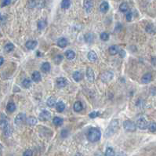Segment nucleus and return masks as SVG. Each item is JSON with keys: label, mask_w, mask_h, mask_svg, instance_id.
Instances as JSON below:
<instances>
[{"label": "nucleus", "mask_w": 156, "mask_h": 156, "mask_svg": "<svg viewBox=\"0 0 156 156\" xmlns=\"http://www.w3.org/2000/svg\"><path fill=\"white\" fill-rule=\"evenodd\" d=\"M154 60H155V59H154V57H153V65H155V62H154Z\"/></svg>", "instance_id": "nucleus-44"}, {"label": "nucleus", "mask_w": 156, "mask_h": 156, "mask_svg": "<svg viewBox=\"0 0 156 156\" xmlns=\"http://www.w3.org/2000/svg\"><path fill=\"white\" fill-rule=\"evenodd\" d=\"M26 121V116L24 113H20L18 114L16 118H15V120H14V122L17 126H21L22 124L24 123V122Z\"/></svg>", "instance_id": "nucleus-7"}, {"label": "nucleus", "mask_w": 156, "mask_h": 156, "mask_svg": "<svg viewBox=\"0 0 156 156\" xmlns=\"http://www.w3.org/2000/svg\"><path fill=\"white\" fill-rule=\"evenodd\" d=\"M11 3V0H3V3H2V6H6Z\"/></svg>", "instance_id": "nucleus-39"}, {"label": "nucleus", "mask_w": 156, "mask_h": 156, "mask_svg": "<svg viewBox=\"0 0 156 156\" xmlns=\"http://www.w3.org/2000/svg\"><path fill=\"white\" fill-rule=\"evenodd\" d=\"M86 77H87V80L90 82H93L95 79V75L93 69L91 68H88L86 69Z\"/></svg>", "instance_id": "nucleus-9"}, {"label": "nucleus", "mask_w": 156, "mask_h": 156, "mask_svg": "<svg viewBox=\"0 0 156 156\" xmlns=\"http://www.w3.org/2000/svg\"><path fill=\"white\" fill-rule=\"evenodd\" d=\"M119 10H120V11L122 12V13L127 12V11H128V10H129L128 4H127L126 3H122L121 5H120V6H119Z\"/></svg>", "instance_id": "nucleus-29"}, {"label": "nucleus", "mask_w": 156, "mask_h": 156, "mask_svg": "<svg viewBox=\"0 0 156 156\" xmlns=\"http://www.w3.org/2000/svg\"><path fill=\"white\" fill-rule=\"evenodd\" d=\"M109 10V4L108 2L106 1H103L101 3V4L100 5V10L102 13H107Z\"/></svg>", "instance_id": "nucleus-15"}, {"label": "nucleus", "mask_w": 156, "mask_h": 156, "mask_svg": "<svg viewBox=\"0 0 156 156\" xmlns=\"http://www.w3.org/2000/svg\"><path fill=\"white\" fill-rule=\"evenodd\" d=\"M146 31L147 33L149 34H154L155 30H154V27L152 24H147L146 27Z\"/></svg>", "instance_id": "nucleus-33"}, {"label": "nucleus", "mask_w": 156, "mask_h": 156, "mask_svg": "<svg viewBox=\"0 0 156 156\" xmlns=\"http://www.w3.org/2000/svg\"><path fill=\"white\" fill-rule=\"evenodd\" d=\"M72 77H73L74 80L76 82H79L82 79V75L80 72H75L73 73Z\"/></svg>", "instance_id": "nucleus-20"}, {"label": "nucleus", "mask_w": 156, "mask_h": 156, "mask_svg": "<svg viewBox=\"0 0 156 156\" xmlns=\"http://www.w3.org/2000/svg\"><path fill=\"white\" fill-rule=\"evenodd\" d=\"M46 104H47V105L49 106V108H53V107H54V106L56 105V99H55L54 97H49L48 100H47Z\"/></svg>", "instance_id": "nucleus-22"}, {"label": "nucleus", "mask_w": 156, "mask_h": 156, "mask_svg": "<svg viewBox=\"0 0 156 156\" xmlns=\"http://www.w3.org/2000/svg\"><path fill=\"white\" fill-rule=\"evenodd\" d=\"M99 115H100V113H99V112H97V111H93V112H91L90 114L89 115V116L91 118H95L98 117Z\"/></svg>", "instance_id": "nucleus-37"}, {"label": "nucleus", "mask_w": 156, "mask_h": 156, "mask_svg": "<svg viewBox=\"0 0 156 156\" xmlns=\"http://www.w3.org/2000/svg\"><path fill=\"white\" fill-rule=\"evenodd\" d=\"M16 104H14V103H13V102H10V103H9L8 104H7V106H6V109H7V111H10V112H13L14 111L16 110Z\"/></svg>", "instance_id": "nucleus-28"}, {"label": "nucleus", "mask_w": 156, "mask_h": 156, "mask_svg": "<svg viewBox=\"0 0 156 156\" xmlns=\"http://www.w3.org/2000/svg\"><path fill=\"white\" fill-rule=\"evenodd\" d=\"M53 122L56 126H60L63 124V119L60 117H54L53 119Z\"/></svg>", "instance_id": "nucleus-26"}, {"label": "nucleus", "mask_w": 156, "mask_h": 156, "mask_svg": "<svg viewBox=\"0 0 156 156\" xmlns=\"http://www.w3.org/2000/svg\"><path fill=\"white\" fill-rule=\"evenodd\" d=\"M31 85H32V82H31L30 79H24L22 82V86L26 89L29 88L31 86Z\"/></svg>", "instance_id": "nucleus-32"}, {"label": "nucleus", "mask_w": 156, "mask_h": 156, "mask_svg": "<svg viewBox=\"0 0 156 156\" xmlns=\"http://www.w3.org/2000/svg\"><path fill=\"white\" fill-rule=\"evenodd\" d=\"M83 6L87 13H90L93 8V0H84Z\"/></svg>", "instance_id": "nucleus-6"}, {"label": "nucleus", "mask_w": 156, "mask_h": 156, "mask_svg": "<svg viewBox=\"0 0 156 156\" xmlns=\"http://www.w3.org/2000/svg\"><path fill=\"white\" fill-rule=\"evenodd\" d=\"M47 25V23H46V21L45 20H39V22H38V28L39 30H43L44 28L46 27Z\"/></svg>", "instance_id": "nucleus-27"}, {"label": "nucleus", "mask_w": 156, "mask_h": 156, "mask_svg": "<svg viewBox=\"0 0 156 156\" xmlns=\"http://www.w3.org/2000/svg\"><path fill=\"white\" fill-rule=\"evenodd\" d=\"M119 50L120 49L118 46L115 45V46H111L109 47V49H108V52L111 55L114 56V55H116L119 53Z\"/></svg>", "instance_id": "nucleus-13"}, {"label": "nucleus", "mask_w": 156, "mask_h": 156, "mask_svg": "<svg viewBox=\"0 0 156 156\" xmlns=\"http://www.w3.org/2000/svg\"><path fill=\"white\" fill-rule=\"evenodd\" d=\"M113 73L110 71H106V72H103L101 75V79L104 82H110L112 79H113Z\"/></svg>", "instance_id": "nucleus-5"}, {"label": "nucleus", "mask_w": 156, "mask_h": 156, "mask_svg": "<svg viewBox=\"0 0 156 156\" xmlns=\"http://www.w3.org/2000/svg\"><path fill=\"white\" fill-rule=\"evenodd\" d=\"M75 156H82V155L81 154H79V153H78V154H75Z\"/></svg>", "instance_id": "nucleus-43"}, {"label": "nucleus", "mask_w": 156, "mask_h": 156, "mask_svg": "<svg viewBox=\"0 0 156 156\" xmlns=\"http://www.w3.org/2000/svg\"><path fill=\"white\" fill-rule=\"evenodd\" d=\"M87 56H88V59L92 62L96 61L97 60V55L94 51H89Z\"/></svg>", "instance_id": "nucleus-18"}, {"label": "nucleus", "mask_w": 156, "mask_h": 156, "mask_svg": "<svg viewBox=\"0 0 156 156\" xmlns=\"http://www.w3.org/2000/svg\"><path fill=\"white\" fill-rule=\"evenodd\" d=\"M100 38H101V39L103 40V41H108V39H109V35H108V33H107V32H103V33H101Z\"/></svg>", "instance_id": "nucleus-34"}, {"label": "nucleus", "mask_w": 156, "mask_h": 156, "mask_svg": "<svg viewBox=\"0 0 156 156\" xmlns=\"http://www.w3.org/2000/svg\"><path fill=\"white\" fill-rule=\"evenodd\" d=\"M118 127H119V124H118V120L117 119L112 120L111 122L109 125V126L108 127L107 130H106V136L110 137V136L113 135V134L118 130Z\"/></svg>", "instance_id": "nucleus-2"}, {"label": "nucleus", "mask_w": 156, "mask_h": 156, "mask_svg": "<svg viewBox=\"0 0 156 156\" xmlns=\"http://www.w3.org/2000/svg\"><path fill=\"white\" fill-rule=\"evenodd\" d=\"M68 132L66 130H62V132H61V137H66L68 135Z\"/></svg>", "instance_id": "nucleus-41"}, {"label": "nucleus", "mask_w": 156, "mask_h": 156, "mask_svg": "<svg viewBox=\"0 0 156 156\" xmlns=\"http://www.w3.org/2000/svg\"><path fill=\"white\" fill-rule=\"evenodd\" d=\"M41 70L43 72H49V70H50V65L48 62H45L41 66Z\"/></svg>", "instance_id": "nucleus-21"}, {"label": "nucleus", "mask_w": 156, "mask_h": 156, "mask_svg": "<svg viewBox=\"0 0 156 156\" xmlns=\"http://www.w3.org/2000/svg\"><path fill=\"white\" fill-rule=\"evenodd\" d=\"M105 156H115V151L113 148L111 147H108L107 149L105 151V153H104Z\"/></svg>", "instance_id": "nucleus-31"}, {"label": "nucleus", "mask_w": 156, "mask_h": 156, "mask_svg": "<svg viewBox=\"0 0 156 156\" xmlns=\"http://www.w3.org/2000/svg\"><path fill=\"white\" fill-rule=\"evenodd\" d=\"M65 109V104H64L62 101L58 102L57 104H56V110L58 112H63Z\"/></svg>", "instance_id": "nucleus-17"}, {"label": "nucleus", "mask_w": 156, "mask_h": 156, "mask_svg": "<svg viewBox=\"0 0 156 156\" xmlns=\"http://www.w3.org/2000/svg\"><path fill=\"white\" fill-rule=\"evenodd\" d=\"M148 130H150V132L151 133H155V130H156V126H155V123L154 122H151L150 125H148Z\"/></svg>", "instance_id": "nucleus-35"}, {"label": "nucleus", "mask_w": 156, "mask_h": 156, "mask_svg": "<svg viewBox=\"0 0 156 156\" xmlns=\"http://www.w3.org/2000/svg\"><path fill=\"white\" fill-rule=\"evenodd\" d=\"M151 80H152V75L151 73H147L142 77V79H141V82L144 83V84H147V83H149Z\"/></svg>", "instance_id": "nucleus-12"}, {"label": "nucleus", "mask_w": 156, "mask_h": 156, "mask_svg": "<svg viewBox=\"0 0 156 156\" xmlns=\"http://www.w3.org/2000/svg\"><path fill=\"white\" fill-rule=\"evenodd\" d=\"M14 49V45L13 43H7L4 46V50L7 53H10Z\"/></svg>", "instance_id": "nucleus-30"}, {"label": "nucleus", "mask_w": 156, "mask_h": 156, "mask_svg": "<svg viewBox=\"0 0 156 156\" xmlns=\"http://www.w3.org/2000/svg\"><path fill=\"white\" fill-rule=\"evenodd\" d=\"M124 130L127 132H135L137 130L136 124L130 120H126L123 122Z\"/></svg>", "instance_id": "nucleus-3"}, {"label": "nucleus", "mask_w": 156, "mask_h": 156, "mask_svg": "<svg viewBox=\"0 0 156 156\" xmlns=\"http://www.w3.org/2000/svg\"><path fill=\"white\" fill-rule=\"evenodd\" d=\"M68 84V81L66 80V79L63 77H60L56 79V86H57L59 88H64L67 86Z\"/></svg>", "instance_id": "nucleus-10"}, {"label": "nucleus", "mask_w": 156, "mask_h": 156, "mask_svg": "<svg viewBox=\"0 0 156 156\" xmlns=\"http://www.w3.org/2000/svg\"><path fill=\"white\" fill-rule=\"evenodd\" d=\"M33 155V152L32 150L27 149L26 150L24 153H23V156H32Z\"/></svg>", "instance_id": "nucleus-38"}, {"label": "nucleus", "mask_w": 156, "mask_h": 156, "mask_svg": "<svg viewBox=\"0 0 156 156\" xmlns=\"http://www.w3.org/2000/svg\"><path fill=\"white\" fill-rule=\"evenodd\" d=\"M32 79L34 82H39L41 81V79H42V77H41V74L39 72H38V71H35V72H33L32 75Z\"/></svg>", "instance_id": "nucleus-14"}, {"label": "nucleus", "mask_w": 156, "mask_h": 156, "mask_svg": "<svg viewBox=\"0 0 156 156\" xmlns=\"http://www.w3.org/2000/svg\"><path fill=\"white\" fill-rule=\"evenodd\" d=\"M65 56L68 60H73L75 57V53L73 50H67L65 53Z\"/></svg>", "instance_id": "nucleus-25"}, {"label": "nucleus", "mask_w": 156, "mask_h": 156, "mask_svg": "<svg viewBox=\"0 0 156 156\" xmlns=\"http://www.w3.org/2000/svg\"><path fill=\"white\" fill-rule=\"evenodd\" d=\"M57 45L60 48H65L68 45V40L65 38H60L57 40Z\"/></svg>", "instance_id": "nucleus-16"}, {"label": "nucleus", "mask_w": 156, "mask_h": 156, "mask_svg": "<svg viewBox=\"0 0 156 156\" xmlns=\"http://www.w3.org/2000/svg\"><path fill=\"white\" fill-rule=\"evenodd\" d=\"M148 122L147 121V119L144 117H140L137 119V125L136 126L138 127L140 130H146L148 127Z\"/></svg>", "instance_id": "nucleus-4"}, {"label": "nucleus", "mask_w": 156, "mask_h": 156, "mask_svg": "<svg viewBox=\"0 0 156 156\" xmlns=\"http://www.w3.org/2000/svg\"><path fill=\"white\" fill-rule=\"evenodd\" d=\"M73 108L75 110V111L76 112H79L82 110L83 107H82V104L80 101H76L74 105H73Z\"/></svg>", "instance_id": "nucleus-19"}, {"label": "nucleus", "mask_w": 156, "mask_h": 156, "mask_svg": "<svg viewBox=\"0 0 156 156\" xmlns=\"http://www.w3.org/2000/svg\"><path fill=\"white\" fill-rule=\"evenodd\" d=\"M101 133L97 128H91L87 133V139L92 143H95L100 140Z\"/></svg>", "instance_id": "nucleus-1"}, {"label": "nucleus", "mask_w": 156, "mask_h": 156, "mask_svg": "<svg viewBox=\"0 0 156 156\" xmlns=\"http://www.w3.org/2000/svg\"><path fill=\"white\" fill-rule=\"evenodd\" d=\"M54 60H55L56 63L59 64V63L62 60V56H61V55H58L57 56H56V58H55Z\"/></svg>", "instance_id": "nucleus-40"}, {"label": "nucleus", "mask_w": 156, "mask_h": 156, "mask_svg": "<svg viewBox=\"0 0 156 156\" xmlns=\"http://www.w3.org/2000/svg\"><path fill=\"white\" fill-rule=\"evenodd\" d=\"M25 46L27 49L29 50H32V49H34L35 47L37 46V42L35 40H29L26 42Z\"/></svg>", "instance_id": "nucleus-11"}, {"label": "nucleus", "mask_w": 156, "mask_h": 156, "mask_svg": "<svg viewBox=\"0 0 156 156\" xmlns=\"http://www.w3.org/2000/svg\"><path fill=\"white\" fill-rule=\"evenodd\" d=\"M49 117H50V113L47 111H43L39 114V119L42 122H45V121H47L49 118Z\"/></svg>", "instance_id": "nucleus-8"}, {"label": "nucleus", "mask_w": 156, "mask_h": 156, "mask_svg": "<svg viewBox=\"0 0 156 156\" xmlns=\"http://www.w3.org/2000/svg\"><path fill=\"white\" fill-rule=\"evenodd\" d=\"M3 63H4V58L0 56V66H2L3 65Z\"/></svg>", "instance_id": "nucleus-42"}, {"label": "nucleus", "mask_w": 156, "mask_h": 156, "mask_svg": "<svg viewBox=\"0 0 156 156\" xmlns=\"http://www.w3.org/2000/svg\"><path fill=\"white\" fill-rule=\"evenodd\" d=\"M27 122L29 126H35L38 122V119L35 117H29L27 119Z\"/></svg>", "instance_id": "nucleus-24"}, {"label": "nucleus", "mask_w": 156, "mask_h": 156, "mask_svg": "<svg viewBox=\"0 0 156 156\" xmlns=\"http://www.w3.org/2000/svg\"><path fill=\"white\" fill-rule=\"evenodd\" d=\"M60 6L62 7V9H64V10L68 9L71 6V0H62Z\"/></svg>", "instance_id": "nucleus-23"}, {"label": "nucleus", "mask_w": 156, "mask_h": 156, "mask_svg": "<svg viewBox=\"0 0 156 156\" xmlns=\"http://www.w3.org/2000/svg\"><path fill=\"white\" fill-rule=\"evenodd\" d=\"M126 20L127 21H131L132 20V19H133V13H132V12H128V13H126Z\"/></svg>", "instance_id": "nucleus-36"}]
</instances>
